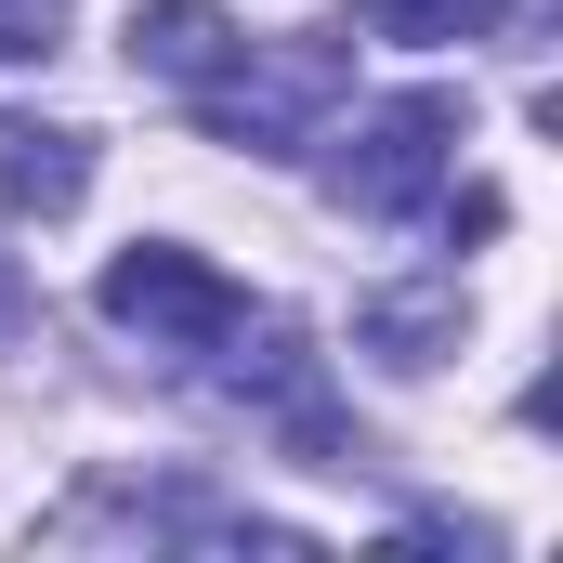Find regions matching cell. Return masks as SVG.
Instances as JSON below:
<instances>
[{"mask_svg": "<svg viewBox=\"0 0 563 563\" xmlns=\"http://www.w3.org/2000/svg\"><path fill=\"white\" fill-rule=\"evenodd\" d=\"M66 53V0H0V66H40Z\"/></svg>", "mask_w": 563, "mask_h": 563, "instance_id": "ba28073f", "label": "cell"}, {"mask_svg": "<svg viewBox=\"0 0 563 563\" xmlns=\"http://www.w3.org/2000/svg\"><path fill=\"white\" fill-rule=\"evenodd\" d=\"M92 301L132 328L144 354H223V341H236V314H250V288L223 276V263H197V250H157V236H144V250H119Z\"/></svg>", "mask_w": 563, "mask_h": 563, "instance_id": "3957f363", "label": "cell"}, {"mask_svg": "<svg viewBox=\"0 0 563 563\" xmlns=\"http://www.w3.org/2000/svg\"><path fill=\"white\" fill-rule=\"evenodd\" d=\"M511 0H367V26L380 40H407V53H445V40H485Z\"/></svg>", "mask_w": 563, "mask_h": 563, "instance_id": "52a82bcc", "label": "cell"}, {"mask_svg": "<svg viewBox=\"0 0 563 563\" xmlns=\"http://www.w3.org/2000/svg\"><path fill=\"white\" fill-rule=\"evenodd\" d=\"M445 157H459V92H394L328 144V197L354 223H407L445 197Z\"/></svg>", "mask_w": 563, "mask_h": 563, "instance_id": "7a4b0ae2", "label": "cell"}, {"mask_svg": "<svg viewBox=\"0 0 563 563\" xmlns=\"http://www.w3.org/2000/svg\"><path fill=\"white\" fill-rule=\"evenodd\" d=\"M445 328H459V288H394V301H367V354H380V367H432Z\"/></svg>", "mask_w": 563, "mask_h": 563, "instance_id": "8992f818", "label": "cell"}, {"mask_svg": "<svg viewBox=\"0 0 563 563\" xmlns=\"http://www.w3.org/2000/svg\"><path fill=\"white\" fill-rule=\"evenodd\" d=\"M0 197L13 210H40V223H66L79 197H92V132H66V119H0Z\"/></svg>", "mask_w": 563, "mask_h": 563, "instance_id": "277c9868", "label": "cell"}, {"mask_svg": "<svg viewBox=\"0 0 563 563\" xmlns=\"http://www.w3.org/2000/svg\"><path fill=\"white\" fill-rule=\"evenodd\" d=\"M341 79H354V53H341V26H288L276 53H223L210 79H197V106H210V132L250 144V157H301L314 144V119L341 106Z\"/></svg>", "mask_w": 563, "mask_h": 563, "instance_id": "6da1fadb", "label": "cell"}, {"mask_svg": "<svg viewBox=\"0 0 563 563\" xmlns=\"http://www.w3.org/2000/svg\"><path fill=\"white\" fill-rule=\"evenodd\" d=\"M223 53H236L223 0H144V13H132V66H144V79H170V92H197Z\"/></svg>", "mask_w": 563, "mask_h": 563, "instance_id": "5b68a950", "label": "cell"}, {"mask_svg": "<svg viewBox=\"0 0 563 563\" xmlns=\"http://www.w3.org/2000/svg\"><path fill=\"white\" fill-rule=\"evenodd\" d=\"M26 314H40V301H26V276H13V250H0V341H13Z\"/></svg>", "mask_w": 563, "mask_h": 563, "instance_id": "9c48e42d", "label": "cell"}]
</instances>
